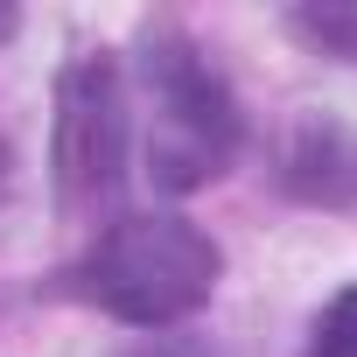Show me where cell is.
Wrapping results in <instances>:
<instances>
[{
    "label": "cell",
    "instance_id": "cell-3",
    "mask_svg": "<svg viewBox=\"0 0 357 357\" xmlns=\"http://www.w3.org/2000/svg\"><path fill=\"white\" fill-rule=\"evenodd\" d=\"M133 98L112 56H77L56 77V197L70 218H98L126 183Z\"/></svg>",
    "mask_w": 357,
    "mask_h": 357
},
{
    "label": "cell",
    "instance_id": "cell-4",
    "mask_svg": "<svg viewBox=\"0 0 357 357\" xmlns=\"http://www.w3.org/2000/svg\"><path fill=\"white\" fill-rule=\"evenodd\" d=\"M343 168L357 175V140L343 126H301V140L287 154V190L308 204H343V190H336Z\"/></svg>",
    "mask_w": 357,
    "mask_h": 357
},
{
    "label": "cell",
    "instance_id": "cell-5",
    "mask_svg": "<svg viewBox=\"0 0 357 357\" xmlns=\"http://www.w3.org/2000/svg\"><path fill=\"white\" fill-rule=\"evenodd\" d=\"M301 43L329 50V56H350L357 63V0H322V8H294L287 15Z\"/></svg>",
    "mask_w": 357,
    "mask_h": 357
},
{
    "label": "cell",
    "instance_id": "cell-6",
    "mask_svg": "<svg viewBox=\"0 0 357 357\" xmlns=\"http://www.w3.org/2000/svg\"><path fill=\"white\" fill-rule=\"evenodd\" d=\"M308 357H357V287H343V294L315 315Z\"/></svg>",
    "mask_w": 357,
    "mask_h": 357
},
{
    "label": "cell",
    "instance_id": "cell-2",
    "mask_svg": "<svg viewBox=\"0 0 357 357\" xmlns=\"http://www.w3.org/2000/svg\"><path fill=\"white\" fill-rule=\"evenodd\" d=\"M218 273H225V252L211 245V231H197L175 211H140L98 231V245L77 266V287L84 301H98L133 329H168L218 294Z\"/></svg>",
    "mask_w": 357,
    "mask_h": 357
},
{
    "label": "cell",
    "instance_id": "cell-1",
    "mask_svg": "<svg viewBox=\"0 0 357 357\" xmlns=\"http://www.w3.org/2000/svg\"><path fill=\"white\" fill-rule=\"evenodd\" d=\"M133 84H140V161L147 183L168 197H190L231 168L238 154V98L225 84V70L183 36V29H147L140 56H133Z\"/></svg>",
    "mask_w": 357,
    "mask_h": 357
},
{
    "label": "cell",
    "instance_id": "cell-7",
    "mask_svg": "<svg viewBox=\"0 0 357 357\" xmlns=\"http://www.w3.org/2000/svg\"><path fill=\"white\" fill-rule=\"evenodd\" d=\"M8 168H15V154H8V140H0V190H8Z\"/></svg>",
    "mask_w": 357,
    "mask_h": 357
},
{
    "label": "cell",
    "instance_id": "cell-8",
    "mask_svg": "<svg viewBox=\"0 0 357 357\" xmlns=\"http://www.w3.org/2000/svg\"><path fill=\"white\" fill-rule=\"evenodd\" d=\"M0 36H15V8H0Z\"/></svg>",
    "mask_w": 357,
    "mask_h": 357
}]
</instances>
